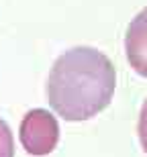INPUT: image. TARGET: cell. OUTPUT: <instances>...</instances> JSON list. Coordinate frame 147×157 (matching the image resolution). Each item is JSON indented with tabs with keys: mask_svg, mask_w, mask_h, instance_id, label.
Wrapping results in <instances>:
<instances>
[{
	"mask_svg": "<svg viewBox=\"0 0 147 157\" xmlns=\"http://www.w3.org/2000/svg\"><path fill=\"white\" fill-rule=\"evenodd\" d=\"M117 70L94 47H74L61 53L47 78V102L64 121L80 122L110 104Z\"/></svg>",
	"mask_w": 147,
	"mask_h": 157,
	"instance_id": "6da1fadb",
	"label": "cell"
},
{
	"mask_svg": "<svg viewBox=\"0 0 147 157\" xmlns=\"http://www.w3.org/2000/svg\"><path fill=\"white\" fill-rule=\"evenodd\" d=\"M18 137H21L23 149L29 155H49L59 141L57 118L43 108L29 110L21 122Z\"/></svg>",
	"mask_w": 147,
	"mask_h": 157,
	"instance_id": "7a4b0ae2",
	"label": "cell"
},
{
	"mask_svg": "<svg viewBox=\"0 0 147 157\" xmlns=\"http://www.w3.org/2000/svg\"><path fill=\"white\" fill-rule=\"evenodd\" d=\"M125 53L131 67L147 78V6L131 21L125 35Z\"/></svg>",
	"mask_w": 147,
	"mask_h": 157,
	"instance_id": "3957f363",
	"label": "cell"
},
{
	"mask_svg": "<svg viewBox=\"0 0 147 157\" xmlns=\"http://www.w3.org/2000/svg\"><path fill=\"white\" fill-rule=\"evenodd\" d=\"M0 157H14V139H12V131L2 118H0Z\"/></svg>",
	"mask_w": 147,
	"mask_h": 157,
	"instance_id": "277c9868",
	"label": "cell"
},
{
	"mask_svg": "<svg viewBox=\"0 0 147 157\" xmlns=\"http://www.w3.org/2000/svg\"><path fill=\"white\" fill-rule=\"evenodd\" d=\"M137 133H139V141H141L143 151L147 153V100L141 106V114H139V124H137Z\"/></svg>",
	"mask_w": 147,
	"mask_h": 157,
	"instance_id": "5b68a950",
	"label": "cell"
}]
</instances>
